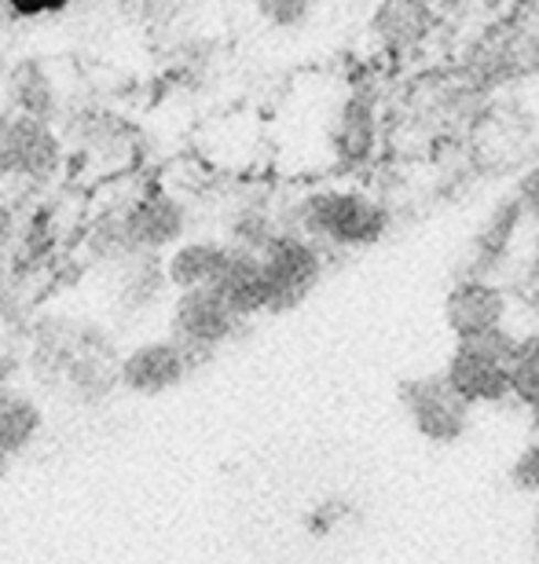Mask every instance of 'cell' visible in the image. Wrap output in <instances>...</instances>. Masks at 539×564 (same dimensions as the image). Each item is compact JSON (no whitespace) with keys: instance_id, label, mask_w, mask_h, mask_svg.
<instances>
[{"instance_id":"cell-16","label":"cell","mask_w":539,"mask_h":564,"mask_svg":"<svg viewBox=\"0 0 539 564\" xmlns=\"http://www.w3.org/2000/svg\"><path fill=\"white\" fill-rule=\"evenodd\" d=\"M30 429V411L26 408H8L0 411V440H15Z\"/></svg>"},{"instance_id":"cell-9","label":"cell","mask_w":539,"mask_h":564,"mask_svg":"<svg viewBox=\"0 0 539 564\" xmlns=\"http://www.w3.org/2000/svg\"><path fill=\"white\" fill-rule=\"evenodd\" d=\"M235 312L220 301V293L213 286H195L187 290L176 304V326L184 330L191 341L213 345L231 330Z\"/></svg>"},{"instance_id":"cell-22","label":"cell","mask_w":539,"mask_h":564,"mask_svg":"<svg viewBox=\"0 0 539 564\" xmlns=\"http://www.w3.org/2000/svg\"><path fill=\"white\" fill-rule=\"evenodd\" d=\"M536 293H539V282H536Z\"/></svg>"},{"instance_id":"cell-6","label":"cell","mask_w":539,"mask_h":564,"mask_svg":"<svg viewBox=\"0 0 539 564\" xmlns=\"http://www.w3.org/2000/svg\"><path fill=\"white\" fill-rule=\"evenodd\" d=\"M503 319H507V297L488 279H466L448 290L444 323L455 334V341L496 330V326H503Z\"/></svg>"},{"instance_id":"cell-2","label":"cell","mask_w":539,"mask_h":564,"mask_svg":"<svg viewBox=\"0 0 539 564\" xmlns=\"http://www.w3.org/2000/svg\"><path fill=\"white\" fill-rule=\"evenodd\" d=\"M400 403L408 411L411 425L430 444H455L470 429V403L459 400V392L448 386L444 375H422L400 381Z\"/></svg>"},{"instance_id":"cell-15","label":"cell","mask_w":539,"mask_h":564,"mask_svg":"<svg viewBox=\"0 0 539 564\" xmlns=\"http://www.w3.org/2000/svg\"><path fill=\"white\" fill-rule=\"evenodd\" d=\"M257 8L276 26H294L309 15V0H257Z\"/></svg>"},{"instance_id":"cell-19","label":"cell","mask_w":539,"mask_h":564,"mask_svg":"<svg viewBox=\"0 0 539 564\" xmlns=\"http://www.w3.org/2000/svg\"><path fill=\"white\" fill-rule=\"evenodd\" d=\"M11 231H15V217H11L8 206H0V250L11 242Z\"/></svg>"},{"instance_id":"cell-21","label":"cell","mask_w":539,"mask_h":564,"mask_svg":"<svg viewBox=\"0 0 539 564\" xmlns=\"http://www.w3.org/2000/svg\"><path fill=\"white\" fill-rule=\"evenodd\" d=\"M536 539H539V502H536Z\"/></svg>"},{"instance_id":"cell-17","label":"cell","mask_w":539,"mask_h":564,"mask_svg":"<svg viewBox=\"0 0 539 564\" xmlns=\"http://www.w3.org/2000/svg\"><path fill=\"white\" fill-rule=\"evenodd\" d=\"M66 0H8V8L15 11L22 19H37V15H52V11H60Z\"/></svg>"},{"instance_id":"cell-12","label":"cell","mask_w":539,"mask_h":564,"mask_svg":"<svg viewBox=\"0 0 539 564\" xmlns=\"http://www.w3.org/2000/svg\"><path fill=\"white\" fill-rule=\"evenodd\" d=\"M510 397H518L525 408L539 400V330L518 337L510 356Z\"/></svg>"},{"instance_id":"cell-13","label":"cell","mask_w":539,"mask_h":564,"mask_svg":"<svg viewBox=\"0 0 539 564\" xmlns=\"http://www.w3.org/2000/svg\"><path fill=\"white\" fill-rule=\"evenodd\" d=\"M15 96H19V107L26 110L30 118H48L52 115V104H55V96H52V82L44 77L41 66H22V74H19V82H15Z\"/></svg>"},{"instance_id":"cell-7","label":"cell","mask_w":539,"mask_h":564,"mask_svg":"<svg viewBox=\"0 0 539 564\" xmlns=\"http://www.w3.org/2000/svg\"><path fill=\"white\" fill-rule=\"evenodd\" d=\"M209 286L220 293V301L228 304L235 315L261 312L265 304H268L261 257H254V253H246V250H228V253H224L220 272L213 275Z\"/></svg>"},{"instance_id":"cell-18","label":"cell","mask_w":539,"mask_h":564,"mask_svg":"<svg viewBox=\"0 0 539 564\" xmlns=\"http://www.w3.org/2000/svg\"><path fill=\"white\" fill-rule=\"evenodd\" d=\"M518 206H521V209H529L532 217L539 220V169H532V173L521 180V191H518Z\"/></svg>"},{"instance_id":"cell-8","label":"cell","mask_w":539,"mask_h":564,"mask_svg":"<svg viewBox=\"0 0 539 564\" xmlns=\"http://www.w3.org/2000/svg\"><path fill=\"white\" fill-rule=\"evenodd\" d=\"M121 231H126V242L159 250V246H170L180 239V231H184V209L170 195H148L143 202H137V209L126 217Z\"/></svg>"},{"instance_id":"cell-5","label":"cell","mask_w":539,"mask_h":564,"mask_svg":"<svg viewBox=\"0 0 539 564\" xmlns=\"http://www.w3.org/2000/svg\"><path fill=\"white\" fill-rule=\"evenodd\" d=\"M60 165V143L52 129L41 118H11L0 129V176L22 173V176H52Z\"/></svg>"},{"instance_id":"cell-1","label":"cell","mask_w":539,"mask_h":564,"mask_svg":"<svg viewBox=\"0 0 539 564\" xmlns=\"http://www.w3.org/2000/svg\"><path fill=\"white\" fill-rule=\"evenodd\" d=\"M514 345H518V337L507 326H496V330H485L477 337H463V341H455V352L448 356L444 381L470 408L503 403L510 397Z\"/></svg>"},{"instance_id":"cell-11","label":"cell","mask_w":539,"mask_h":564,"mask_svg":"<svg viewBox=\"0 0 539 564\" xmlns=\"http://www.w3.org/2000/svg\"><path fill=\"white\" fill-rule=\"evenodd\" d=\"M180 375V352L170 345H151V348H140L137 356L126 364V378L129 386H137L143 392H154Z\"/></svg>"},{"instance_id":"cell-4","label":"cell","mask_w":539,"mask_h":564,"mask_svg":"<svg viewBox=\"0 0 539 564\" xmlns=\"http://www.w3.org/2000/svg\"><path fill=\"white\" fill-rule=\"evenodd\" d=\"M261 272H265V290L272 312H287L301 304L320 282V253L305 246L301 239H268L261 246Z\"/></svg>"},{"instance_id":"cell-20","label":"cell","mask_w":539,"mask_h":564,"mask_svg":"<svg viewBox=\"0 0 539 564\" xmlns=\"http://www.w3.org/2000/svg\"><path fill=\"white\" fill-rule=\"evenodd\" d=\"M529 414H532V429H536V436H539V400L529 403Z\"/></svg>"},{"instance_id":"cell-3","label":"cell","mask_w":539,"mask_h":564,"mask_svg":"<svg viewBox=\"0 0 539 564\" xmlns=\"http://www.w3.org/2000/svg\"><path fill=\"white\" fill-rule=\"evenodd\" d=\"M305 228L338 246H370L386 231V213L364 195L327 191L305 202Z\"/></svg>"},{"instance_id":"cell-10","label":"cell","mask_w":539,"mask_h":564,"mask_svg":"<svg viewBox=\"0 0 539 564\" xmlns=\"http://www.w3.org/2000/svg\"><path fill=\"white\" fill-rule=\"evenodd\" d=\"M224 246L217 242H191L184 250L173 253L170 261V282H176L180 290H195V286H209L213 275L220 272L224 264Z\"/></svg>"},{"instance_id":"cell-14","label":"cell","mask_w":539,"mask_h":564,"mask_svg":"<svg viewBox=\"0 0 539 564\" xmlns=\"http://www.w3.org/2000/svg\"><path fill=\"white\" fill-rule=\"evenodd\" d=\"M510 484H514L518 491L539 495V436L532 440L529 447L521 451L518 458H514V466H510Z\"/></svg>"}]
</instances>
